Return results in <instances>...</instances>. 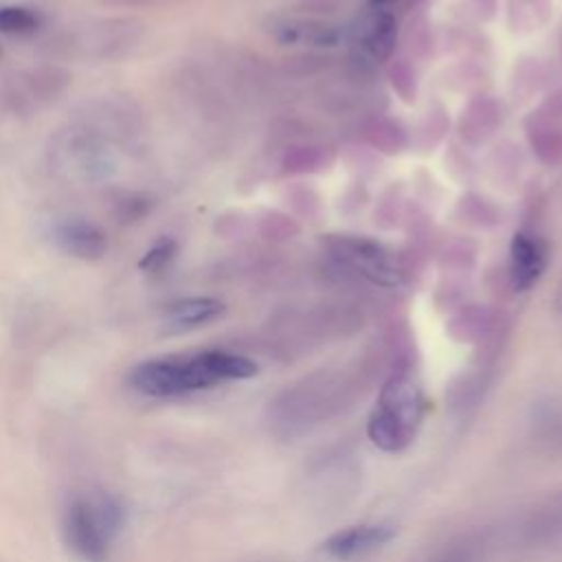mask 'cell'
I'll return each mask as SVG.
<instances>
[{
	"mask_svg": "<svg viewBox=\"0 0 562 562\" xmlns=\"http://www.w3.org/2000/svg\"><path fill=\"white\" fill-rule=\"evenodd\" d=\"M257 373V362L248 356L211 349L191 356L154 358L136 364L127 382L134 391L149 397H176L193 391L213 389L224 382L248 380Z\"/></svg>",
	"mask_w": 562,
	"mask_h": 562,
	"instance_id": "cell-1",
	"label": "cell"
},
{
	"mask_svg": "<svg viewBox=\"0 0 562 562\" xmlns=\"http://www.w3.org/2000/svg\"><path fill=\"white\" fill-rule=\"evenodd\" d=\"M426 397L408 369L393 371L382 384L367 419V437L382 452L406 450L419 432Z\"/></svg>",
	"mask_w": 562,
	"mask_h": 562,
	"instance_id": "cell-2",
	"label": "cell"
},
{
	"mask_svg": "<svg viewBox=\"0 0 562 562\" xmlns=\"http://www.w3.org/2000/svg\"><path fill=\"white\" fill-rule=\"evenodd\" d=\"M125 525V509L108 492L77 494L61 520L68 549L83 562H108L110 551Z\"/></svg>",
	"mask_w": 562,
	"mask_h": 562,
	"instance_id": "cell-3",
	"label": "cell"
},
{
	"mask_svg": "<svg viewBox=\"0 0 562 562\" xmlns=\"http://www.w3.org/2000/svg\"><path fill=\"white\" fill-rule=\"evenodd\" d=\"M323 248L334 263L373 285L395 290L404 285V270L397 257L380 241L364 235L331 233L323 235Z\"/></svg>",
	"mask_w": 562,
	"mask_h": 562,
	"instance_id": "cell-4",
	"label": "cell"
},
{
	"mask_svg": "<svg viewBox=\"0 0 562 562\" xmlns=\"http://www.w3.org/2000/svg\"><path fill=\"white\" fill-rule=\"evenodd\" d=\"M351 44L360 53L362 59L369 61H386L397 44V22L395 15L386 7H369L362 11L349 31Z\"/></svg>",
	"mask_w": 562,
	"mask_h": 562,
	"instance_id": "cell-5",
	"label": "cell"
},
{
	"mask_svg": "<svg viewBox=\"0 0 562 562\" xmlns=\"http://www.w3.org/2000/svg\"><path fill=\"white\" fill-rule=\"evenodd\" d=\"M395 538V527L389 522H364V525H351L347 529H340L331 533L321 551H325L331 558L338 560H356L364 558L384 544H389Z\"/></svg>",
	"mask_w": 562,
	"mask_h": 562,
	"instance_id": "cell-6",
	"label": "cell"
},
{
	"mask_svg": "<svg viewBox=\"0 0 562 562\" xmlns=\"http://www.w3.org/2000/svg\"><path fill=\"white\" fill-rule=\"evenodd\" d=\"M270 33L283 46L334 48L342 40L338 24L318 18H283L272 24Z\"/></svg>",
	"mask_w": 562,
	"mask_h": 562,
	"instance_id": "cell-7",
	"label": "cell"
},
{
	"mask_svg": "<svg viewBox=\"0 0 562 562\" xmlns=\"http://www.w3.org/2000/svg\"><path fill=\"white\" fill-rule=\"evenodd\" d=\"M55 241L57 246L81 261H97L108 252L105 233L83 217H66L55 224Z\"/></svg>",
	"mask_w": 562,
	"mask_h": 562,
	"instance_id": "cell-8",
	"label": "cell"
},
{
	"mask_svg": "<svg viewBox=\"0 0 562 562\" xmlns=\"http://www.w3.org/2000/svg\"><path fill=\"white\" fill-rule=\"evenodd\" d=\"M547 266V246L540 237L518 231L509 244V279L514 290H529Z\"/></svg>",
	"mask_w": 562,
	"mask_h": 562,
	"instance_id": "cell-9",
	"label": "cell"
},
{
	"mask_svg": "<svg viewBox=\"0 0 562 562\" xmlns=\"http://www.w3.org/2000/svg\"><path fill=\"white\" fill-rule=\"evenodd\" d=\"M525 134L536 158L555 167L562 162V116L553 110L540 105L525 119Z\"/></svg>",
	"mask_w": 562,
	"mask_h": 562,
	"instance_id": "cell-10",
	"label": "cell"
},
{
	"mask_svg": "<svg viewBox=\"0 0 562 562\" xmlns=\"http://www.w3.org/2000/svg\"><path fill=\"white\" fill-rule=\"evenodd\" d=\"M501 121H503V112H501V105L496 99L474 97L465 105V110L459 119V136L468 145L476 147V145L485 143L498 130Z\"/></svg>",
	"mask_w": 562,
	"mask_h": 562,
	"instance_id": "cell-11",
	"label": "cell"
},
{
	"mask_svg": "<svg viewBox=\"0 0 562 562\" xmlns=\"http://www.w3.org/2000/svg\"><path fill=\"white\" fill-rule=\"evenodd\" d=\"M224 314V303L211 296H193V299H182L173 305L167 307L165 312V329L171 334L189 331L195 327H202Z\"/></svg>",
	"mask_w": 562,
	"mask_h": 562,
	"instance_id": "cell-12",
	"label": "cell"
},
{
	"mask_svg": "<svg viewBox=\"0 0 562 562\" xmlns=\"http://www.w3.org/2000/svg\"><path fill=\"white\" fill-rule=\"evenodd\" d=\"M362 138L382 154H400L408 147L411 136L406 127L389 116H371L360 127Z\"/></svg>",
	"mask_w": 562,
	"mask_h": 562,
	"instance_id": "cell-13",
	"label": "cell"
},
{
	"mask_svg": "<svg viewBox=\"0 0 562 562\" xmlns=\"http://www.w3.org/2000/svg\"><path fill=\"white\" fill-rule=\"evenodd\" d=\"M551 0H507L509 26L518 33H531L547 24Z\"/></svg>",
	"mask_w": 562,
	"mask_h": 562,
	"instance_id": "cell-14",
	"label": "cell"
},
{
	"mask_svg": "<svg viewBox=\"0 0 562 562\" xmlns=\"http://www.w3.org/2000/svg\"><path fill=\"white\" fill-rule=\"evenodd\" d=\"M457 215L461 222L476 228H494L503 222L501 209L481 193H465L457 204Z\"/></svg>",
	"mask_w": 562,
	"mask_h": 562,
	"instance_id": "cell-15",
	"label": "cell"
},
{
	"mask_svg": "<svg viewBox=\"0 0 562 562\" xmlns=\"http://www.w3.org/2000/svg\"><path fill=\"white\" fill-rule=\"evenodd\" d=\"M329 162V156L318 145H292L285 149L281 167L285 173H314Z\"/></svg>",
	"mask_w": 562,
	"mask_h": 562,
	"instance_id": "cell-16",
	"label": "cell"
},
{
	"mask_svg": "<svg viewBox=\"0 0 562 562\" xmlns=\"http://www.w3.org/2000/svg\"><path fill=\"white\" fill-rule=\"evenodd\" d=\"M259 233L266 237V239H272V241H285V239H292L301 233V226L294 217H290L288 213H281V211H266L259 222Z\"/></svg>",
	"mask_w": 562,
	"mask_h": 562,
	"instance_id": "cell-17",
	"label": "cell"
},
{
	"mask_svg": "<svg viewBox=\"0 0 562 562\" xmlns=\"http://www.w3.org/2000/svg\"><path fill=\"white\" fill-rule=\"evenodd\" d=\"M42 18L29 9V7H0V33H11V35H22V33H33L40 26Z\"/></svg>",
	"mask_w": 562,
	"mask_h": 562,
	"instance_id": "cell-18",
	"label": "cell"
},
{
	"mask_svg": "<svg viewBox=\"0 0 562 562\" xmlns=\"http://www.w3.org/2000/svg\"><path fill=\"white\" fill-rule=\"evenodd\" d=\"M389 83L404 103H413L417 94V72L406 59H395L389 66Z\"/></svg>",
	"mask_w": 562,
	"mask_h": 562,
	"instance_id": "cell-19",
	"label": "cell"
},
{
	"mask_svg": "<svg viewBox=\"0 0 562 562\" xmlns=\"http://www.w3.org/2000/svg\"><path fill=\"white\" fill-rule=\"evenodd\" d=\"M176 250H178V244H176L171 237H165V239H160L156 246H151V248L143 255V259L138 261V266H140V270H145V272H160V270L173 259Z\"/></svg>",
	"mask_w": 562,
	"mask_h": 562,
	"instance_id": "cell-20",
	"label": "cell"
},
{
	"mask_svg": "<svg viewBox=\"0 0 562 562\" xmlns=\"http://www.w3.org/2000/svg\"><path fill=\"white\" fill-rule=\"evenodd\" d=\"M448 123H446V112L437 105L435 110H428L422 125H419V138H426V143L430 140V145H435L443 132H446Z\"/></svg>",
	"mask_w": 562,
	"mask_h": 562,
	"instance_id": "cell-21",
	"label": "cell"
},
{
	"mask_svg": "<svg viewBox=\"0 0 562 562\" xmlns=\"http://www.w3.org/2000/svg\"><path fill=\"white\" fill-rule=\"evenodd\" d=\"M408 46L417 57H426L430 53V33H428V24L424 18H417L411 22Z\"/></svg>",
	"mask_w": 562,
	"mask_h": 562,
	"instance_id": "cell-22",
	"label": "cell"
},
{
	"mask_svg": "<svg viewBox=\"0 0 562 562\" xmlns=\"http://www.w3.org/2000/svg\"><path fill=\"white\" fill-rule=\"evenodd\" d=\"M145 211H147V202H145L140 195H134L132 200L121 202V213H119V217H121V222H123V220H125V222H134V220L143 217Z\"/></svg>",
	"mask_w": 562,
	"mask_h": 562,
	"instance_id": "cell-23",
	"label": "cell"
},
{
	"mask_svg": "<svg viewBox=\"0 0 562 562\" xmlns=\"http://www.w3.org/2000/svg\"><path fill=\"white\" fill-rule=\"evenodd\" d=\"M470 2H472L474 11H476L483 20L492 18V15L496 13V9H498V0H470Z\"/></svg>",
	"mask_w": 562,
	"mask_h": 562,
	"instance_id": "cell-24",
	"label": "cell"
},
{
	"mask_svg": "<svg viewBox=\"0 0 562 562\" xmlns=\"http://www.w3.org/2000/svg\"><path fill=\"white\" fill-rule=\"evenodd\" d=\"M432 562H470V553L463 549H457V551H450L443 558H437Z\"/></svg>",
	"mask_w": 562,
	"mask_h": 562,
	"instance_id": "cell-25",
	"label": "cell"
},
{
	"mask_svg": "<svg viewBox=\"0 0 562 562\" xmlns=\"http://www.w3.org/2000/svg\"><path fill=\"white\" fill-rule=\"evenodd\" d=\"M393 2H400V0H371L373 7H389V4H393Z\"/></svg>",
	"mask_w": 562,
	"mask_h": 562,
	"instance_id": "cell-26",
	"label": "cell"
},
{
	"mask_svg": "<svg viewBox=\"0 0 562 562\" xmlns=\"http://www.w3.org/2000/svg\"><path fill=\"white\" fill-rule=\"evenodd\" d=\"M555 303H558V307L562 310V279H560V285H558V294H555Z\"/></svg>",
	"mask_w": 562,
	"mask_h": 562,
	"instance_id": "cell-27",
	"label": "cell"
},
{
	"mask_svg": "<svg viewBox=\"0 0 562 562\" xmlns=\"http://www.w3.org/2000/svg\"><path fill=\"white\" fill-rule=\"evenodd\" d=\"M560 53H562V37H560Z\"/></svg>",
	"mask_w": 562,
	"mask_h": 562,
	"instance_id": "cell-28",
	"label": "cell"
}]
</instances>
